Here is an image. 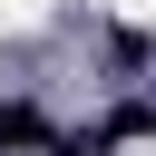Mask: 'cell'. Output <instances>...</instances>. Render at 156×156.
Returning <instances> with one entry per match:
<instances>
[{
	"instance_id": "obj_4",
	"label": "cell",
	"mask_w": 156,
	"mask_h": 156,
	"mask_svg": "<svg viewBox=\"0 0 156 156\" xmlns=\"http://www.w3.org/2000/svg\"><path fill=\"white\" fill-rule=\"evenodd\" d=\"M39 156H107V146H98V136H58V127H49V136H39Z\"/></svg>"
},
{
	"instance_id": "obj_1",
	"label": "cell",
	"mask_w": 156,
	"mask_h": 156,
	"mask_svg": "<svg viewBox=\"0 0 156 156\" xmlns=\"http://www.w3.org/2000/svg\"><path fill=\"white\" fill-rule=\"evenodd\" d=\"M49 136V107H29V98H0V146H39Z\"/></svg>"
},
{
	"instance_id": "obj_2",
	"label": "cell",
	"mask_w": 156,
	"mask_h": 156,
	"mask_svg": "<svg viewBox=\"0 0 156 156\" xmlns=\"http://www.w3.org/2000/svg\"><path fill=\"white\" fill-rule=\"evenodd\" d=\"M146 127H156V107H146V98H117L107 127H98V146H127V136H146Z\"/></svg>"
},
{
	"instance_id": "obj_3",
	"label": "cell",
	"mask_w": 156,
	"mask_h": 156,
	"mask_svg": "<svg viewBox=\"0 0 156 156\" xmlns=\"http://www.w3.org/2000/svg\"><path fill=\"white\" fill-rule=\"evenodd\" d=\"M107 68L136 78V68H146V29H107Z\"/></svg>"
}]
</instances>
